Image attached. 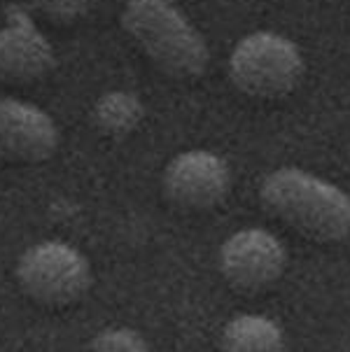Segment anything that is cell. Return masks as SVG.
I'll return each instance as SVG.
<instances>
[{"mask_svg":"<svg viewBox=\"0 0 350 352\" xmlns=\"http://www.w3.org/2000/svg\"><path fill=\"white\" fill-rule=\"evenodd\" d=\"M259 196L299 234L320 243H350V196L334 182L285 166L264 177Z\"/></svg>","mask_w":350,"mask_h":352,"instance_id":"obj_1","label":"cell"},{"mask_svg":"<svg viewBox=\"0 0 350 352\" xmlns=\"http://www.w3.org/2000/svg\"><path fill=\"white\" fill-rule=\"evenodd\" d=\"M120 21L129 38L162 73L192 80L208 68L210 52L204 35L171 0H129Z\"/></svg>","mask_w":350,"mask_h":352,"instance_id":"obj_2","label":"cell"},{"mask_svg":"<svg viewBox=\"0 0 350 352\" xmlns=\"http://www.w3.org/2000/svg\"><path fill=\"white\" fill-rule=\"evenodd\" d=\"M306 73L304 54L274 31H254L229 54V80L245 96L274 100L292 94Z\"/></svg>","mask_w":350,"mask_h":352,"instance_id":"obj_3","label":"cell"},{"mask_svg":"<svg viewBox=\"0 0 350 352\" xmlns=\"http://www.w3.org/2000/svg\"><path fill=\"white\" fill-rule=\"evenodd\" d=\"M17 283L43 306H70L91 287V266L77 248L63 241L35 243L17 261Z\"/></svg>","mask_w":350,"mask_h":352,"instance_id":"obj_4","label":"cell"},{"mask_svg":"<svg viewBox=\"0 0 350 352\" xmlns=\"http://www.w3.org/2000/svg\"><path fill=\"white\" fill-rule=\"evenodd\" d=\"M287 252L278 238L259 226L231 234L219 248V268L241 289H264L283 276Z\"/></svg>","mask_w":350,"mask_h":352,"instance_id":"obj_5","label":"cell"},{"mask_svg":"<svg viewBox=\"0 0 350 352\" xmlns=\"http://www.w3.org/2000/svg\"><path fill=\"white\" fill-rule=\"evenodd\" d=\"M231 189L229 164L210 150H187L168 161L164 192L189 210H206L227 199Z\"/></svg>","mask_w":350,"mask_h":352,"instance_id":"obj_6","label":"cell"},{"mask_svg":"<svg viewBox=\"0 0 350 352\" xmlns=\"http://www.w3.org/2000/svg\"><path fill=\"white\" fill-rule=\"evenodd\" d=\"M61 133L43 107L19 98H0V159L40 164L58 150Z\"/></svg>","mask_w":350,"mask_h":352,"instance_id":"obj_7","label":"cell"},{"mask_svg":"<svg viewBox=\"0 0 350 352\" xmlns=\"http://www.w3.org/2000/svg\"><path fill=\"white\" fill-rule=\"evenodd\" d=\"M54 68V50L28 12L8 5L0 26V80L10 85L38 82Z\"/></svg>","mask_w":350,"mask_h":352,"instance_id":"obj_8","label":"cell"},{"mask_svg":"<svg viewBox=\"0 0 350 352\" xmlns=\"http://www.w3.org/2000/svg\"><path fill=\"white\" fill-rule=\"evenodd\" d=\"M224 352H285V331L276 320L259 313H241L222 331Z\"/></svg>","mask_w":350,"mask_h":352,"instance_id":"obj_9","label":"cell"},{"mask_svg":"<svg viewBox=\"0 0 350 352\" xmlns=\"http://www.w3.org/2000/svg\"><path fill=\"white\" fill-rule=\"evenodd\" d=\"M142 115H145L142 100L135 94L122 91V89L105 91L103 96H98L91 110L96 129L110 138H124V135L133 133L140 126Z\"/></svg>","mask_w":350,"mask_h":352,"instance_id":"obj_10","label":"cell"},{"mask_svg":"<svg viewBox=\"0 0 350 352\" xmlns=\"http://www.w3.org/2000/svg\"><path fill=\"white\" fill-rule=\"evenodd\" d=\"M89 352H152L145 338L129 327H110L96 333Z\"/></svg>","mask_w":350,"mask_h":352,"instance_id":"obj_11","label":"cell"},{"mask_svg":"<svg viewBox=\"0 0 350 352\" xmlns=\"http://www.w3.org/2000/svg\"><path fill=\"white\" fill-rule=\"evenodd\" d=\"M91 0H35L38 10L56 23H73L87 14Z\"/></svg>","mask_w":350,"mask_h":352,"instance_id":"obj_12","label":"cell"}]
</instances>
